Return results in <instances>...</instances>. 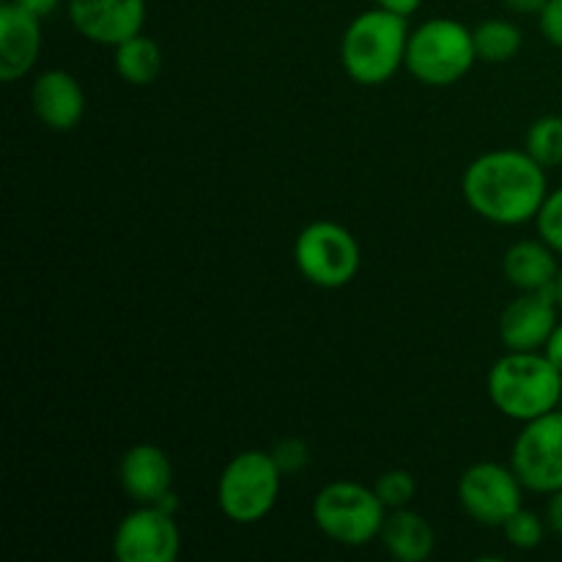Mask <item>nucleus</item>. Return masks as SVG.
Segmentation results:
<instances>
[{"instance_id":"nucleus-1","label":"nucleus","mask_w":562,"mask_h":562,"mask_svg":"<svg viewBox=\"0 0 562 562\" xmlns=\"http://www.w3.org/2000/svg\"><path fill=\"white\" fill-rule=\"evenodd\" d=\"M461 192L477 217L494 225H525L538 217L549 195L547 168L525 148H497L467 165Z\"/></svg>"},{"instance_id":"nucleus-2","label":"nucleus","mask_w":562,"mask_h":562,"mask_svg":"<svg viewBox=\"0 0 562 562\" xmlns=\"http://www.w3.org/2000/svg\"><path fill=\"white\" fill-rule=\"evenodd\" d=\"M486 387L499 415L530 423L560 406L562 371L543 351H508L492 366Z\"/></svg>"},{"instance_id":"nucleus-3","label":"nucleus","mask_w":562,"mask_h":562,"mask_svg":"<svg viewBox=\"0 0 562 562\" xmlns=\"http://www.w3.org/2000/svg\"><path fill=\"white\" fill-rule=\"evenodd\" d=\"M406 16L368 9L349 22L340 38V64L357 86H384L406 64Z\"/></svg>"},{"instance_id":"nucleus-4","label":"nucleus","mask_w":562,"mask_h":562,"mask_svg":"<svg viewBox=\"0 0 562 562\" xmlns=\"http://www.w3.org/2000/svg\"><path fill=\"white\" fill-rule=\"evenodd\" d=\"M477 60L475 36L459 20H439L423 22L417 31L409 33L406 44V69L423 86L445 88L459 82L472 69Z\"/></svg>"},{"instance_id":"nucleus-5","label":"nucleus","mask_w":562,"mask_h":562,"mask_svg":"<svg viewBox=\"0 0 562 562\" xmlns=\"http://www.w3.org/2000/svg\"><path fill=\"white\" fill-rule=\"evenodd\" d=\"M280 472L272 453L245 450L225 464L217 481V505L234 525H258L272 514L280 497Z\"/></svg>"},{"instance_id":"nucleus-6","label":"nucleus","mask_w":562,"mask_h":562,"mask_svg":"<svg viewBox=\"0 0 562 562\" xmlns=\"http://www.w3.org/2000/svg\"><path fill=\"white\" fill-rule=\"evenodd\" d=\"M316 527L340 547H366L382 532L387 508L373 488L355 481H333L313 499Z\"/></svg>"},{"instance_id":"nucleus-7","label":"nucleus","mask_w":562,"mask_h":562,"mask_svg":"<svg viewBox=\"0 0 562 562\" xmlns=\"http://www.w3.org/2000/svg\"><path fill=\"white\" fill-rule=\"evenodd\" d=\"M294 261L307 283L335 291L357 278L362 252L349 228L333 220H316L296 236Z\"/></svg>"},{"instance_id":"nucleus-8","label":"nucleus","mask_w":562,"mask_h":562,"mask_svg":"<svg viewBox=\"0 0 562 562\" xmlns=\"http://www.w3.org/2000/svg\"><path fill=\"white\" fill-rule=\"evenodd\" d=\"M510 467L536 494L562 488V409L525 423L510 450Z\"/></svg>"},{"instance_id":"nucleus-9","label":"nucleus","mask_w":562,"mask_h":562,"mask_svg":"<svg viewBox=\"0 0 562 562\" xmlns=\"http://www.w3.org/2000/svg\"><path fill=\"white\" fill-rule=\"evenodd\" d=\"M525 483L514 467L497 461H477L461 475L459 503L470 519L486 527H503L521 508Z\"/></svg>"},{"instance_id":"nucleus-10","label":"nucleus","mask_w":562,"mask_h":562,"mask_svg":"<svg viewBox=\"0 0 562 562\" xmlns=\"http://www.w3.org/2000/svg\"><path fill=\"white\" fill-rule=\"evenodd\" d=\"M179 552V525L173 514L159 505H140L115 527L113 554L119 562H173Z\"/></svg>"},{"instance_id":"nucleus-11","label":"nucleus","mask_w":562,"mask_h":562,"mask_svg":"<svg viewBox=\"0 0 562 562\" xmlns=\"http://www.w3.org/2000/svg\"><path fill=\"white\" fill-rule=\"evenodd\" d=\"M66 11L75 31L102 47H119L146 25V0H66Z\"/></svg>"},{"instance_id":"nucleus-12","label":"nucleus","mask_w":562,"mask_h":562,"mask_svg":"<svg viewBox=\"0 0 562 562\" xmlns=\"http://www.w3.org/2000/svg\"><path fill=\"white\" fill-rule=\"evenodd\" d=\"M558 294L552 289L521 291L499 316V340L508 351H541L558 327Z\"/></svg>"},{"instance_id":"nucleus-13","label":"nucleus","mask_w":562,"mask_h":562,"mask_svg":"<svg viewBox=\"0 0 562 562\" xmlns=\"http://www.w3.org/2000/svg\"><path fill=\"white\" fill-rule=\"evenodd\" d=\"M42 53V16L14 0L0 3V80L14 82L36 66Z\"/></svg>"},{"instance_id":"nucleus-14","label":"nucleus","mask_w":562,"mask_h":562,"mask_svg":"<svg viewBox=\"0 0 562 562\" xmlns=\"http://www.w3.org/2000/svg\"><path fill=\"white\" fill-rule=\"evenodd\" d=\"M33 115L53 132H71L86 115V91L75 75L47 69L31 86Z\"/></svg>"},{"instance_id":"nucleus-15","label":"nucleus","mask_w":562,"mask_h":562,"mask_svg":"<svg viewBox=\"0 0 562 562\" xmlns=\"http://www.w3.org/2000/svg\"><path fill=\"white\" fill-rule=\"evenodd\" d=\"M119 481L137 505H157L173 488V461L157 445H135L121 459Z\"/></svg>"},{"instance_id":"nucleus-16","label":"nucleus","mask_w":562,"mask_h":562,"mask_svg":"<svg viewBox=\"0 0 562 562\" xmlns=\"http://www.w3.org/2000/svg\"><path fill=\"white\" fill-rule=\"evenodd\" d=\"M503 272L519 291L552 289L560 274L558 252L543 239H521L505 252Z\"/></svg>"},{"instance_id":"nucleus-17","label":"nucleus","mask_w":562,"mask_h":562,"mask_svg":"<svg viewBox=\"0 0 562 562\" xmlns=\"http://www.w3.org/2000/svg\"><path fill=\"white\" fill-rule=\"evenodd\" d=\"M379 538H382L390 558L398 562H426L434 554V549H437L434 527L428 525L426 516L409 508L390 510Z\"/></svg>"},{"instance_id":"nucleus-18","label":"nucleus","mask_w":562,"mask_h":562,"mask_svg":"<svg viewBox=\"0 0 562 562\" xmlns=\"http://www.w3.org/2000/svg\"><path fill=\"white\" fill-rule=\"evenodd\" d=\"M113 64L121 80L130 86H151L162 71V49L154 38L137 33L115 47Z\"/></svg>"},{"instance_id":"nucleus-19","label":"nucleus","mask_w":562,"mask_h":562,"mask_svg":"<svg viewBox=\"0 0 562 562\" xmlns=\"http://www.w3.org/2000/svg\"><path fill=\"white\" fill-rule=\"evenodd\" d=\"M475 36L477 58L486 64H505V60L516 58L521 49V31L508 20H486L472 31Z\"/></svg>"},{"instance_id":"nucleus-20","label":"nucleus","mask_w":562,"mask_h":562,"mask_svg":"<svg viewBox=\"0 0 562 562\" xmlns=\"http://www.w3.org/2000/svg\"><path fill=\"white\" fill-rule=\"evenodd\" d=\"M525 151L547 170L562 165V115H541L532 121L525 137Z\"/></svg>"},{"instance_id":"nucleus-21","label":"nucleus","mask_w":562,"mask_h":562,"mask_svg":"<svg viewBox=\"0 0 562 562\" xmlns=\"http://www.w3.org/2000/svg\"><path fill=\"white\" fill-rule=\"evenodd\" d=\"M547 521L536 514V510H527L521 505L514 516L503 525L505 538L510 541V547L521 549V552H532L543 543V536H547Z\"/></svg>"},{"instance_id":"nucleus-22","label":"nucleus","mask_w":562,"mask_h":562,"mask_svg":"<svg viewBox=\"0 0 562 562\" xmlns=\"http://www.w3.org/2000/svg\"><path fill=\"white\" fill-rule=\"evenodd\" d=\"M373 492L379 494V499H382L387 510L409 508L417 494V481L409 470H387L376 477Z\"/></svg>"},{"instance_id":"nucleus-23","label":"nucleus","mask_w":562,"mask_h":562,"mask_svg":"<svg viewBox=\"0 0 562 562\" xmlns=\"http://www.w3.org/2000/svg\"><path fill=\"white\" fill-rule=\"evenodd\" d=\"M536 225H538V236H541L554 252H560L562 256V187L560 190L549 192L541 212H538Z\"/></svg>"},{"instance_id":"nucleus-24","label":"nucleus","mask_w":562,"mask_h":562,"mask_svg":"<svg viewBox=\"0 0 562 562\" xmlns=\"http://www.w3.org/2000/svg\"><path fill=\"white\" fill-rule=\"evenodd\" d=\"M272 456L283 475H296V472L305 470L307 461H311L307 445L302 442V439H280V442L274 445Z\"/></svg>"},{"instance_id":"nucleus-25","label":"nucleus","mask_w":562,"mask_h":562,"mask_svg":"<svg viewBox=\"0 0 562 562\" xmlns=\"http://www.w3.org/2000/svg\"><path fill=\"white\" fill-rule=\"evenodd\" d=\"M538 27L549 44L562 49V0H549L543 5V11L538 14Z\"/></svg>"},{"instance_id":"nucleus-26","label":"nucleus","mask_w":562,"mask_h":562,"mask_svg":"<svg viewBox=\"0 0 562 562\" xmlns=\"http://www.w3.org/2000/svg\"><path fill=\"white\" fill-rule=\"evenodd\" d=\"M547 525L549 530L558 532L562 538V488L560 492L549 494V505H547Z\"/></svg>"},{"instance_id":"nucleus-27","label":"nucleus","mask_w":562,"mask_h":562,"mask_svg":"<svg viewBox=\"0 0 562 562\" xmlns=\"http://www.w3.org/2000/svg\"><path fill=\"white\" fill-rule=\"evenodd\" d=\"M420 3H423V0H376L379 9L393 11V14L406 16V20H409V16L415 14L417 9H420Z\"/></svg>"},{"instance_id":"nucleus-28","label":"nucleus","mask_w":562,"mask_h":562,"mask_svg":"<svg viewBox=\"0 0 562 562\" xmlns=\"http://www.w3.org/2000/svg\"><path fill=\"white\" fill-rule=\"evenodd\" d=\"M541 351L562 371V322H558V327H554V333L549 335L547 346H543Z\"/></svg>"},{"instance_id":"nucleus-29","label":"nucleus","mask_w":562,"mask_h":562,"mask_svg":"<svg viewBox=\"0 0 562 562\" xmlns=\"http://www.w3.org/2000/svg\"><path fill=\"white\" fill-rule=\"evenodd\" d=\"M16 5H22V9H27L31 11V14H36V16H49L53 14L55 9H58L60 3H64V0H14Z\"/></svg>"},{"instance_id":"nucleus-30","label":"nucleus","mask_w":562,"mask_h":562,"mask_svg":"<svg viewBox=\"0 0 562 562\" xmlns=\"http://www.w3.org/2000/svg\"><path fill=\"white\" fill-rule=\"evenodd\" d=\"M547 3L549 0H503L505 9H510L514 14H541Z\"/></svg>"},{"instance_id":"nucleus-31","label":"nucleus","mask_w":562,"mask_h":562,"mask_svg":"<svg viewBox=\"0 0 562 562\" xmlns=\"http://www.w3.org/2000/svg\"><path fill=\"white\" fill-rule=\"evenodd\" d=\"M554 294H558V305H560V311H562V267H560L558 280H554Z\"/></svg>"},{"instance_id":"nucleus-32","label":"nucleus","mask_w":562,"mask_h":562,"mask_svg":"<svg viewBox=\"0 0 562 562\" xmlns=\"http://www.w3.org/2000/svg\"><path fill=\"white\" fill-rule=\"evenodd\" d=\"M560 409H562V398H560Z\"/></svg>"}]
</instances>
